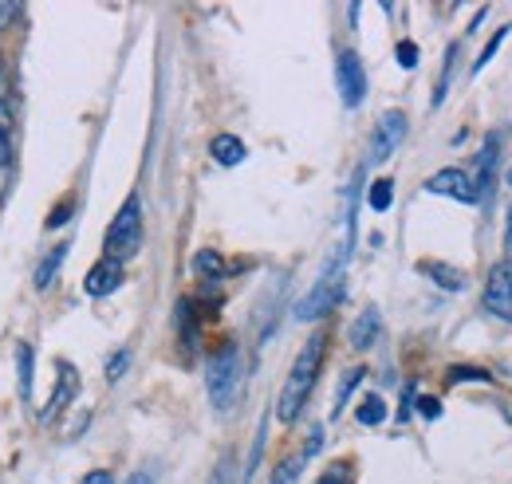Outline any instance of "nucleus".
Returning <instances> with one entry per match:
<instances>
[{
    "label": "nucleus",
    "instance_id": "obj_1",
    "mask_svg": "<svg viewBox=\"0 0 512 484\" xmlns=\"http://www.w3.org/2000/svg\"><path fill=\"white\" fill-rule=\"evenodd\" d=\"M323 351H327V335L316 331V335L304 343V351L296 355L292 374H288V382H284V390H280V402H276V418L284 425L296 422L300 410H304V402L312 398V386H316L320 366H323Z\"/></svg>",
    "mask_w": 512,
    "mask_h": 484
},
{
    "label": "nucleus",
    "instance_id": "obj_2",
    "mask_svg": "<svg viewBox=\"0 0 512 484\" xmlns=\"http://www.w3.org/2000/svg\"><path fill=\"white\" fill-rule=\"evenodd\" d=\"M241 378H245V363H241V347L237 343H225L209 366H205V390H209V402L213 410H229L241 394Z\"/></svg>",
    "mask_w": 512,
    "mask_h": 484
},
{
    "label": "nucleus",
    "instance_id": "obj_3",
    "mask_svg": "<svg viewBox=\"0 0 512 484\" xmlns=\"http://www.w3.org/2000/svg\"><path fill=\"white\" fill-rule=\"evenodd\" d=\"M138 248H142V197L130 193L127 201H123V209L115 213L107 237H103V256L123 264L130 256H138Z\"/></svg>",
    "mask_w": 512,
    "mask_h": 484
},
{
    "label": "nucleus",
    "instance_id": "obj_4",
    "mask_svg": "<svg viewBox=\"0 0 512 484\" xmlns=\"http://www.w3.org/2000/svg\"><path fill=\"white\" fill-rule=\"evenodd\" d=\"M339 296H343V268H327L320 276V284L296 303V319L300 323H316V319H323L339 303Z\"/></svg>",
    "mask_w": 512,
    "mask_h": 484
},
{
    "label": "nucleus",
    "instance_id": "obj_5",
    "mask_svg": "<svg viewBox=\"0 0 512 484\" xmlns=\"http://www.w3.org/2000/svg\"><path fill=\"white\" fill-rule=\"evenodd\" d=\"M335 83H339V95H343L347 107H359L367 99V71H363V60L351 48H343L335 56Z\"/></svg>",
    "mask_w": 512,
    "mask_h": 484
},
{
    "label": "nucleus",
    "instance_id": "obj_6",
    "mask_svg": "<svg viewBox=\"0 0 512 484\" xmlns=\"http://www.w3.org/2000/svg\"><path fill=\"white\" fill-rule=\"evenodd\" d=\"M402 138H406V115L402 111H386L383 119L375 122V130H371V154H367V162L371 166H383L386 158L402 146Z\"/></svg>",
    "mask_w": 512,
    "mask_h": 484
},
{
    "label": "nucleus",
    "instance_id": "obj_7",
    "mask_svg": "<svg viewBox=\"0 0 512 484\" xmlns=\"http://www.w3.org/2000/svg\"><path fill=\"white\" fill-rule=\"evenodd\" d=\"M485 311L512 323V264L501 260L489 268V280H485Z\"/></svg>",
    "mask_w": 512,
    "mask_h": 484
},
{
    "label": "nucleus",
    "instance_id": "obj_8",
    "mask_svg": "<svg viewBox=\"0 0 512 484\" xmlns=\"http://www.w3.org/2000/svg\"><path fill=\"white\" fill-rule=\"evenodd\" d=\"M426 193H438V197H453V201H465V205H477V185L469 178V170H438L430 182H426Z\"/></svg>",
    "mask_w": 512,
    "mask_h": 484
},
{
    "label": "nucleus",
    "instance_id": "obj_9",
    "mask_svg": "<svg viewBox=\"0 0 512 484\" xmlns=\"http://www.w3.org/2000/svg\"><path fill=\"white\" fill-rule=\"evenodd\" d=\"M119 288H123V264H119V260H111V256L95 260V264H91V272L83 276V292H87V296H95V300L115 296Z\"/></svg>",
    "mask_w": 512,
    "mask_h": 484
},
{
    "label": "nucleus",
    "instance_id": "obj_10",
    "mask_svg": "<svg viewBox=\"0 0 512 484\" xmlns=\"http://www.w3.org/2000/svg\"><path fill=\"white\" fill-rule=\"evenodd\" d=\"M347 339H351L355 351H371V347L383 339V315H379V307L359 311L355 323H351V331H347Z\"/></svg>",
    "mask_w": 512,
    "mask_h": 484
},
{
    "label": "nucleus",
    "instance_id": "obj_11",
    "mask_svg": "<svg viewBox=\"0 0 512 484\" xmlns=\"http://www.w3.org/2000/svg\"><path fill=\"white\" fill-rule=\"evenodd\" d=\"M75 390H79V374L71 370V363H60V386L52 390V402H48V410L40 414V422H56L67 410V402L75 398Z\"/></svg>",
    "mask_w": 512,
    "mask_h": 484
},
{
    "label": "nucleus",
    "instance_id": "obj_12",
    "mask_svg": "<svg viewBox=\"0 0 512 484\" xmlns=\"http://www.w3.org/2000/svg\"><path fill=\"white\" fill-rule=\"evenodd\" d=\"M497 146H501V134L485 142V150L477 154V162H473V170H469V178H473V185H477V197H481V201L489 197V185H493V170H497Z\"/></svg>",
    "mask_w": 512,
    "mask_h": 484
},
{
    "label": "nucleus",
    "instance_id": "obj_13",
    "mask_svg": "<svg viewBox=\"0 0 512 484\" xmlns=\"http://www.w3.org/2000/svg\"><path fill=\"white\" fill-rule=\"evenodd\" d=\"M209 154H213V162L225 166V170H233V166H241V162L249 158V150H245V142H241L237 134H217V138L209 142Z\"/></svg>",
    "mask_w": 512,
    "mask_h": 484
},
{
    "label": "nucleus",
    "instance_id": "obj_14",
    "mask_svg": "<svg viewBox=\"0 0 512 484\" xmlns=\"http://www.w3.org/2000/svg\"><path fill=\"white\" fill-rule=\"evenodd\" d=\"M67 260V244H56L40 264H36V276H32V284H36V292H48L52 284H56V276H60V264Z\"/></svg>",
    "mask_w": 512,
    "mask_h": 484
},
{
    "label": "nucleus",
    "instance_id": "obj_15",
    "mask_svg": "<svg viewBox=\"0 0 512 484\" xmlns=\"http://www.w3.org/2000/svg\"><path fill=\"white\" fill-rule=\"evenodd\" d=\"M418 268H422L438 288H446V292H461V288H465V272H457L453 264H442V260H422Z\"/></svg>",
    "mask_w": 512,
    "mask_h": 484
},
{
    "label": "nucleus",
    "instance_id": "obj_16",
    "mask_svg": "<svg viewBox=\"0 0 512 484\" xmlns=\"http://www.w3.org/2000/svg\"><path fill=\"white\" fill-rule=\"evenodd\" d=\"M193 272L197 276H205V280H221L225 276V256L217 252V248H201V252H193Z\"/></svg>",
    "mask_w": 512,
    "mask_h": 484
},
{
    "label": "nucleus",
    "instance_id": "obj_17",
    "mask_svg": "<svg viewBox=\"0 0 512 484\" xmlns=\"http://www.w3.org/2000/svg\"><path fill=\"white\" fill-rule=\"evenodd\" d=\"M367 378V370L363 366H351L347 374H343V382H339V394H335V406H331V418H339L343 410H347V402H351V394H355V386Z\"/></svg>",
    "mask_w": 512,
    "mask_h": 484
},
{
    "label": "nucleus",
    "instance_id": "obj_18",
    "mask_svg": "<svg viewBox=\"0 0 512 484\" xmlns=\"http://www.w3.org/2000/svg\"><path fill=\"white\" fill-rule=\"evenodd\" d=\"M32 347L16 343V374H20V398H32Z\"/></svg>",
    "mask_w": 512,
    "mask_h": 484
},
{
    "label": "nucleus",
    "instance_id": "obj_19",
    "mask_svg": "<svg viewBox=\"0 0 512 484\" xmlns=\"http://www.w3.org/2000/svg\"><path fill=\"white\" fill-rule=\"evenodd\" d=\"M355 418H359V425H383L386 422V402L379 398V394H367V398L359 402Z\"/></svg>",
    "mask_w": 512,
    "mask_h": 484
},
{
    "label": "nucleus",
    "instance_id": "obj_20",
    "mask_svg": "<svg viewBox=\"0 0 512 484\" xmlns=\"http://www.w3.org/2000/svg\"><path fill=\"white\" fill-rule=\"evenodd\" d=\"M304 453H296V457H284L276 469H272V484H296L300 481V473H304Z\"/></svg>",
    "mask_w": 512,
    "mask_h": 484
},
{
    "label": "nucleus",
    "instance_id": "obj_21",
    "mask_svg": "<svg viewBox=\"0 0 512 484\" xmlns=\"http://www.w3.org/2000/svg\"><path fill=\"white\" fill-rule=\"evenodd\" d=\"M509 32H512V24H501V28H497V36H493V40H489V44L481 48V56H477V63H473V75H481V71H485V67L493 63V56L501 52V44L509 40Z\"/></svg>",
    "mask_w": 512,
    "mask_h": 484
},
{
    "label": "nucleus",
    "instance_id": "obj_22",
    "mask_svg": "<svg viewBox=\"0 0 512 484\" xmlns=\"http://www.w3.org/2000/svg\"><path fill=\"white\" fill-rule=\"evenodd\" d=\"M453 67H457V44H449L446 48V67H442V79H438V91H434V107L446 103L449 87H453Z\"/></svg>",
    "mask_w": 512,
    "mask_h": 484
},
{
    "label": "nucleus",
    "instance_id": "obj_23",
    "mask_svg": "<svg viewBox=\"0 0 512 484\" xmlns=\"http://www.w3.org/2000/svg\"><path fill=\"white\" fill-rule=\"evenodd\" d=\"M390 201H394V182H390V178H379V182H371L367 205H371L375 213H386V209H390Z\"/></svg>",
    "mask_w": 512,
    "mask_h": 484
},
{
    "label": "nucleus",
    "instance_id": "obj_24",
    "mask_svg": "<svg viewBox=\"0 0 512 484\" xmlns=\"http://www.w3.org/2000/svg\"><path fill=\"white\" fill-rule=\"evenodd\" d=\"M449 382H453V386H461V382H493V374L481 370V366H453V370H449Z\"/></svg>",
    "mask_w": 512,
    "mask_h": 484
},
{
    "label": "nucleus",
    "instance_id": "obj_25",
    "mask_svg": "<svg viewBox=\"0 0 512 484\" xmlns=\"http://www.w3.org/2000/svg\"><path fill=\"white\" fill-rule=\"evenodd\" d=\"M355 481V469H351V461H335V465H327L323 469L320 484H351Z\"/></svg>",
    "mask_w": 512,
    "mask_h": 484
},
{
    "label": "nucleus",
    "instance_id": "obj_26",
    "mask_svg": "<svg viewBox=\"0 0 512 484\" xmlns=\"http://www.w3.org/2000/svg\"><path fill=\"white\" fill-rule=\"evenodd\" d=\"M394 60H398V67L414 71V67H418V44H414V40H402V44L394 48Z\"/></svg>",
    "mask_w": 512,
    "mask_h": 484
},
{
    "label": "nucleus",
    "instance_id": "obj_27",
    "mask_svg": "<svg viewBox=\"0 0 512 484\" xmlns=\"http://www.w3.org/2000/svg\"><path fill=\"white\" fill-rule=\"evenodd\" d=\"M127 366H130V351H115L111 363H107V382H119L127 374Z\"/></svg>",
    "mask_w": 512,
    "mask_h": 484
},
{
    "label": "nucleus",
    "instance_id": "obj_28",
    "mask_svg": "<svg viewBox=\"0 0 512 484\" xmlns=\"http://www.w3.org/2000/svg\"><path fill=\"white\" fill-rule=\"evenodd\" d=\"M71 205H75V197H64V201L56 205V213L48 217V229H60V225H67V221H71Z\"/></svg>",
    "mask_w": 512,
    "mask_h": 484
},
{
    "label": "nucleus",
    "instance_id": "obj_29",
    "mask_svg": "<svg viewBox=\"0 0 512 484\" xmlns=\"http://www.w3.org/2000/svg\"><path fill=\"white\" fill-rule=\"evenodd\" d=\"M209 484H233V453L221 457V465H217V473H213V481Z\"/></svg>",
    "mask_w": 512,
    "mask_h": 484
},
{
    "label": "nucleus",
    "instance_id": "obj_30",
    "mask_svg": "<svg viewBox=\"0 0 512 484\" xmlns=\"http://www.w3.org/2000/svg\"><path fill=\"white\" fill-rule=\"evenodd\" d=\"M418 410H422V418H442V406H438V398H418Z\"/></svg>",
    "mask_w": 512,
    "mask_h": 484
},
{
    "label": "nucleus",
    "instance_id": "obj_31",
    "mask_svg": "<svg viewBox=\"0 0 512 484\" xmlns=\"http://www.w3.org/2000/svg\"><path fill=\"white\" fill-rule=\"evenodd\" d=\"M20 16V8L16 4H8V0H0V28H12V20Z\"/></svg>",
    "mask_w": 512,
    "mask_h": 484
},
{
    "label": "nucleus",
    "instance_id": "obj_32",
    "mask_svg": "<svg viewBox=\"0 0 512 484\" xmlns=\"http://www.w3.org/2000/svg\"><path fill=\"white\" fill-rule=\"evenodd\" d=\"M79 484H115V477H111L107 469H95V473H87V477H83Z\"/></svg>",
    "mask_w": 512,
    "mask_h": 484
},
{
    "label": "nucleus",
    "instance_id": "obj_33",
    "mask_svg": "<svg viewBox=\"0 0 512 484\" xmlns=\"http://www.w3.org/2000/svg\"><path fill=\"white\" fill-rule=\"evenodd\" d=\"M8 162H12V142H8V134L0 130V170H4Z\"/></svg>",
    "mask_w": 512,
    "mask_h": 484
},
{
    "label": "nucleus",
    "instance_id": "obj_34",
    "mask_svg": "<svg viewBox=\"0 0 512 484\" xmlns=\"http://www.w3.org/2000/svg\"><path fill=\"white\" fill-rule=\"evenodd\" d=\"M505 248L512 252V205H509V213H505Z\"/></svg>",
    "mask_w": 512,
    "mask_h": 484
},
{
    "label": "nucleus",
    "instance_id": "obj_35",
    "mask_svg": "<svg viewBox=\"0 0 512 484\" xmlns=\"http://www.w3.org/2000/svg\"><path fill=\"white\" fill-rule=\"evenodd\" d=\"M8 122H12V111H8V103L0 99V130H8Z\"/></svg>",
    "mask_w": 512,
    "mask_h": 484
},
{
    "label": "nucleus",
    "instance_id": "obj_36",
    "mask_svg": "<svg viewBox=\"0 0 512 484\" xmlns=\"http://www.w3.org/2000/svg\"><path fill=\"white\" fill-rule=\"evenodd\" d=\"M8 95V71H4V63H0V99Z\"/></svg>",
    "mask_w": 512,
    "mask_h": 484
},
{
    "label": "nucleus",
    "instance_id": "obj_37",
    "mask_svg": "<svg viewBox=\"0 0 512 484\" xmlns=\"http://www.w3.org/2000/svg\"><path fill=\"white\" fill-rule=\"evenodd\" d=\"M127 484H154V481H150V477H146V473H130V477H127Z\"/></svg>",
    "mask_w": 512,
    "mask_h": 484
},
{
    "label": "nucleus",
    "instance_id": "obj_38",
    "mask_svg": "<svg viewBox=\"0 0 512 484\" xmlns=\"http://www.w3.org/2000/svg\"><path fill=\"white\" fill-rule=\"evenodd\" d=\"M509 185H512V170H509Z\"/></svg>",
    "mask_w": 512,
    "mask_h": 484
},
{
    "label": "nucleus",
    "instance_id": "obj_39",
    "mask_svg": "<svg viewBox=\"0 0 512 484\" xmlns=\"http://www.w3.org/2000/svg\"><path fill=\"white\" fill-rule=\"evenodd\" d=\"M0 193H4V182H0Z\"/></svg>",
    "mask_w": 512,
    "mask_h": 484
}]
</instances>
